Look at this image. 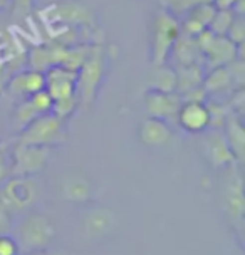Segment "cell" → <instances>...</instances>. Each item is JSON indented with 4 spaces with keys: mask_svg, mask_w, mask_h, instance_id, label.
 I'll return each mask as SVG.
<instances>
[{
    "mask_svg": "<svg viewBox=\"0 0 245 255\" xmlns=\"http://www.w3.org/2000/svg\"><path fill=\"white\" fill-rule=\"evenodd\" d=\"M56 225L52 218L45 213L32 212L22 218L19 230H17V245L20 255L47 250L52 240L56 239Z\"/></svg>",
    "mask_w": 245,
    "mask_h": 255,
    "instance_id": "6da1fadb",
    "label": "cell"
},
{
    "mask_svg": "<svg viewBox=\"0 0 245 255\" xmlns=\"http://www.w3.org/2000/svg\"><path fill=\"white\" fill-rule=\"evenodd\" d=\"M106 71V54L101 44H91L88 56L78 71V101L83 106H89L98 94Z\"/></svg>",
    "mask_w": 245,
    "mask_h": 255,
    "instance_id": "7a4b0ae2",
    "label": "cell"
},
{
    "mask_svg": "<svg viewBox=\"0 0 245 255\" xmlns=\"http://www.w3.org/2000/svg\"><path fill=\"white\" fill-rule=\"evenodd\" d=\"M180 35V20L166 8L156 12L151 25V62L153 66L166 64L175 40Z\"/></svg>",
    "mask_w": 245,
    "mask_h": 255,
    "instance_id": "3957f363",
    "label": "cell"
},
{
    "mask_svg": "<svg viewBox=\"0 0 245 255\" xmlns=\"http://www.w3.org/2000/svg\"><path fill=\"white\" fill-rule=\"evenodd\" d=\"M64 121L59 120L52 113H45V115H39L25 128H22L17 143L51 146L64 141Z\"/></svg>",
    "mask_w": 245,
    "mask_h": 255,
    "instance_id": "277c9868",
    "label": "cell"
},
{
    "mask_svg": "<svg viewBox=\"0 0 245 255\" xmlns=\"http://www.w3.org/2000/svg\"><path fill=\"white\" fill-rule=\"evenodd\" d=\"M37 198V186L30 176H8L0 190V202L10 213H22Z\"/></svg>",
    "mask_w": 245,
    "mask_h": 255,
    "instance_id": "5b68a950",
    "label": "cell"
},
{
    "mask_svg": "<svg viewBox=\"0 0 245 255\" xmlns=\"http://www.w3.org/2000/svg\"><path fill=\"white\" fill-rule=\"evenodd\" d=\"M51 146L39 144H22L17 143L13 149V158L10 165V176H34L40 173L47 165Z\"/></svg>",
    "mask_w": 245,
    "mask_h": 255,
    "instance_id": "8992f818",
    "label": "cell"
},
{
    "mask_svg": "<svg viewBox=\"0 0 245 255\" xmlns=\"http://www.w3.org/2000/svg\"><path fill=\"white\" fill-rule=\"evenodd\" d=\"M202 59L205 61L208 69L227 66V64H230L235 59H244V44L237 45L234 40L227 37V35L215 34L212 42L202 52Z\"/></svg>",
    "mask_w": 245,
    "mask_h": 255,
    "instance_id": "52a82bcc",
    "label": "cell"
},
{
    "mask_svg": "<svg viewBox=\"0 0 245 255\" xmlns=\"http://www.w3.org/2000/svg\"><path fill=\"white\" fill-rule=\"evenodd\" d=\"M45 76V91L51 94L54 101L66 99L71 96H78V71H71L62 66H54L44 72Z\"/></svg>",
    "mask_w": 245,
    "mask_h": 255,
    "instance_id": "ba28073f",
    "label": "cell"
},
{
    "mask_svg": "<svg viewBox=\"0 0 245 255\" xmlns=\"http://www.w3.org/2000/svg\"><path fill=\"white\" fill-rule=\"evenodd\" d=\"M227 170H229V178H227L225 191H224L225 212L229 215L230 222L235 223V225H240L244 220V212H245L242 176L235 170V166H230Z\"/></svg>",
    "mask_w": 245,
    "mask_h": 255,
    "instance_id": "9c48e42d",
    "label": "cell"
},
{
    "mask_svg": "<svg viewBox=\"0 0 245 255\" xmlns=\"http://www.w3.org/2000/svg\"><path fill=\"white\" fill-rule=\"evenodd\" d=\"M49 22L64 27H94V15L88 7L79 3H56L47 10Z\"/></svg>",
    "mask_w": 245,
    "mask_h": 255,
    "instance_id": "30bf717a",
    "label": "cell"
},
{
    "mask_svg": "<svg viewBox=\"0 0 245 255\" xmlns=\"http://www.w3.org/2000/svg\"><path fill=\"white\" fill-rule=\"evenodd\" d=\"M176 121L181 129L188 133H203L210 129V115L205 103L183 101L176 113Z\"/></svg>",
    "mask_w": 245,
    "mask_h": 255,
    "instance_id": "8fae6325",
    "label": "cell"
},
{
    "mask_svg": "<svg viewBox=\"0 0 245 255\" xmlns=\"http://www.w3.org/2000/svg\"><path fill=\"white\" fill-rule=\"evenodd\" d=\"M181 106V99L176 93H161V91L148 89L144 93V108L148 115L160 120L176 118V113Z\"/></svg>",
    "mask_w": 245,
    "mask_h": 255,
    "instance_id": "7c38bea8",
    "label": "cell"
},
{
    "mask_svg": "<svg viewBox=\"0 0 245 255\" xmlns=\"http://www.w3.org/2000/svg\"><path fill=\"white\" fill-rule=\"evenodd\" d=\"M215 12H217V7L213 2L197 3V5L190 7L188 10L185 12L183 20L180 22V34L195 37V35L200 34L202 30L208 29Z\"/></svg>",
    "mask_w": 245,
    "mask_h": 255,
    "instance_id": "4fadbf2b",
    "label": "cell"
},
{
    "mask_svg": "<svg viewBox=\"0 0 245 255\" xmlns=\"http://www.w3.org/2000/svg\"><path fill=\"white\" fill-rule=\"evenodd\" d=\"M5 88L12 96H17V98L25 96V98H29L30 94L37 93L40 89H45V76L44 72L35 69L17 71L15 74L8 77Z\"/></svg>",
    "mask_w": 245,
    "mask_h": 255,
    "instance_id": "5bb4252c",
    "label": "cell"
},
{
    "mask_svg": "<svg viewBox=\"0 0 245 255\" xmlns=\"http://www.w3.org/2000/svg\"><path fill=\"white\" fill-rule=\"evenodd\" d=\"M205 149L213 168H230L235 166V163H237L232 148L229 146V143H227L225 136L220 129H212L207 134Z\"/></svg>",
    "mask_w": 245,
    "mask_h": 255,
    "instance_id": "9a60e30c",
    "label": "cell"
},
{
    "mask_svg": "<svg viewBox=\"0 0 245 255\" xmlns=\"http://www.w3.org/2000/svg\"><path fill=\"white\" fill-rule=\"evenodd\" d=\"M173 138V129L168 125V121L160 118L149 116L141 123L139 128V139L148 148H161L166 146Z\"/></svg>",
    "mask_w": 245,
    "mask_h": 255,
    "instance_id": "2e32d148",
    "label": "cell"
},
{
    "mask_svg": "<svg viewBox=\"0 0 245 255\" xmlns=\"http://www.w3.org/2000/svg\"><path fill=\"white\" fill-rule=\"evenodd\" d=\"M91 193H93L91 180L81 171L67 173L61 181V197L67 202L84 203L91 198Z\"/></svg>",
    "mask_w": 245,
    "mask_h": 255,
    "instance_id": "e0dca14e",
    "label": "cell"
},
{
    "mask_svg": "<svg viewBox=\"0 0 245 255\" xmlns=\"http://www.w3.org/2000/svg\"><path fill=\"white\" fill-rule=\"evenodd\" d=\"M222 133H224L229 146L232 148L237 163H242L245 154V129H244L242 116L230 111L224 123V131Z\"/></svg>",
    "mask_w": 245,
    "mask_h": 255,
    "instance_id": "ac0fdd59",
    "label": "cell"
},
{
    "mask_svg": "<svg viewBox=\"0 0 245 255\" xmlns=\"http://www.w3.org/2000/svg\"><path fill=\"white\" fill-rule=\"evenodd\" d=\"M115 213L110 208H94L84 217V234L89 239H101L115 227Z\"/></svg>",
    "mask_w": 245,
    "mask_h": 255,
    "instance_id": "d6986e66",
    "label": "cell"
},
{
    "mask_svg": "<svg viewBox=\"0 0 245 255\" xmlns=\"http://www.w3.org/2000/svg\"><path fill=\"white\" fill-rule=\"evenodd\" d=\"M176 89L175 93L181 96L195 88H200L203 84L205 69L203 64H190V66H176Z\"/></svg>",
    "mask_w": 245,
    "mask_h": 255,
    "instance_id": "ffe728a7",
    "label": "cell"
},
{
    "mask_svg": "<svg viewBox=\"0 0 245 255\" xmlns=\"http://www.w3.org/2000/svg\"><path fill=\"white\" fill-rule=\"evenodd\" d=\"M170 56L175 57L176 66H190V64H202V52L198 51L195 37L180 34L175 40Z\"/></svg>",
    "mask_w": 245,
    "mask_h": 255,
    "instance_id": "44dd1931",
    "label": "cell"
},
{
    "mask_svg": "<svg viewBox=\"0 0 245 255\" xmlns=\"http://www.w3.org/2000/svg\"><path fill=\"white\" fill-rule=\"evenodd\" d=\"M202 86L208 96V94H219V93H225V91H230L234 88V83L227 66H220V67H212L203 76Z\"/></svg>",
    "mask_w": 245,
    "mask_h": 255,
    "instance_id": "7402d4cb",
    "label": "cell"
},
{
    "mask_svg": "<svg viewBox=\"0 0 245 255\" xmlns=\"http://www.w3.org/2000/svg\"><path fill=\"white\" fill-rule=\"evenodd\" d=\"M149 89L161 91V93H175L176 89V72L175 67L161 64L155 66V72L149 81Z\"/></svg>",
    "mask_w": 245,
    "mask_h": 255,
    "instance_id": "603a6c76",
    "label": "cell"
},
{
    "mask_svg": "<svg viewBox=\"0 0 245 255\" xmlns=\"http://www.w3.org/2000/svg\"><path fill=\"white\" fill-rule=\"evenodd\" d=\"M234 19H235V13L232 8H217V12H215V15H213L210 25H208V29L217 35H227V32H229Z\"/></svg>",
    "mask_w": 245,
    "mask_h": 255,
    "instance_id": "cb8c5ba5",
    "label": "cell"
},
{
    "mask_svg": "<svg viewBox=\"0 0 245 255\" xmlns=\"http://www.w3.org/2000/svg\"><path fill=\"white\" fill-rule=\"evenodd\" d=\"M205 104L208 109V115H210V128L212 129H222L227 116H229V113H230V108L224 103H215V101H210Z\"/></svg>",
    "mask_w": 245,
    "mask_h": 255,
    "instance_id": "d4e9b609",
    "label": "cell"
},
{
    "mask_svg": "<svg viewBox=\"0 0 245 255\" xmlns=\"http://www.w3.org/2000/svg\"><path fill=\"white\" fill-rule=\"evenodd\" d=\"M78 96H71V98H66V99H57L54 101L52 104V115H56L59 120L66 121L67 118H71L74 115L76 108H78Z\"/></svg>",
    "mask_w": 245,
    "mask_h": 255,
    "instance_id": "484cf974",
    "label": "cell"
},
{
    "mask_svg": "<svg viewBox=\"0 0 245 255\" xmlns=\"http://www.w3.org/2000/svg\"><path fill=\"white\" fill-rule=\"evenodd\" d=\"M37 116H39V113L32 108L29 99H25V101H22L19 106H17L15 113H13V121H15V126H19V131H20L22 128H25Z\"/></svg>",
    "mask_w": 245,
    "mask_h": 255,
    "instance_id": "4316f807",
    "label": "cell"
},
{
    "mask_svg": "<svg viewBox=\"0 0 245 255\" xmlns=\"http://www.w3.org/2000/svg\"><path fill=\"white\" fill-rule=\"evenodd\" d=\"M27 99H29V103L32 104V108L39 113V115H45V113L52 111L54 99L51 98V94H49L45 89H40L37 93L30 94Z\"/></svg>",
    "mask_w": 245,
    "mask_h": 255,
    "instance_id": "83f0119b",
    "label": "cell"
},
{
    "mask_svg": "<svg viewBox=\"0 0 245 255\" xmlns=\"http://www.w3.org/2000/svg\"><path fill=\"white\" fill-rule=\"evenodd\" d=\"M227 37L230 40H234L235 44L240 45L244 44V39H245V20H244V15H235V19L230 25L229 32H227Z\"/></svg>",
    "mask_w": 245,
    "mask_h": 255,
    "instance_id": "f1b7e54d",
    "label": "cell"
},
{
    "mask_svg": "<svg viewBox=\"0 0 245 255\" xmlns=\"http://www.w3.org/2000/svg\"><path fill=\"white\" fill-rule=\"evenodd\" d=\"M0 255H20L17 240L8 234L0 235Z\"/></svg>",
    "mask_w": 245,
    "mask_h": 255,
    "instance_id": "f546056e",
    "label": "cell"
},
{
    "mask_svg": "<svg viewBox=\"0 0 245 255\" xmlns=\"http://www.w3.org/2000/svg\"><path fill=\"white\" fill-rule=\"evenodd\" d=\"M12 230V213L8 208L0 202V235L10 234Z\"/></svg>",
    "mask_w": 245,
    "mask_h": 255,
    "instance_id": "4dcf8cb0",
    "label": "cell"
},
{
    "mask_svg": "<svg viewBox=\"0 0 245 255\" xmlns=\"http://www.w3.org/2000/svg\"><path fill=\"white\" fill-rule=\"evenodd\" d=\"M10 176V165L7 163L5 154L0 151V183H3Z\"/></svg>",
    "mask_w": 245,
    "mask_h": 255,
    "instance_id": "1f68e13d",
    "label": "cell"
},
{
    "mask_svg": "<svg viewBox=\"0 0 245 255\" xmlns=\"http://www.w3.org/2000/svg\"><path fill=\"white\" fill-rule=\"evenodd\" d=\"M10 2H12L13 8H15V12H19V13H29L34 0H10Z\"/></svg>",
    "mask_w": 245,
    "mask_h": 255,
    "instance_id": "d6a6232c",
    "label": "cell"
},
{
    "mask_svg": "<svg viewBox=\"0 0 245 255\" xmlns=\"http://www.w3.org/2000/svg\"><path fill=\"white\" fill-rule=\"evenodd\" d=\"M205 2H213V0H180L178 7H176V12L185 13L190 7L197 5V3H205ZM176 12H175V15H176Z\"/></svg>",
    "mask_w": 245,
    "mask_h": 255,
    "instance_id": "836d02e7",
    "label": "cell"
},
{
    "mask_svg": "<svg viewBox=\"0 0 245 255\" xmlns=\"http://www.w3.org/2000/svg\"><path fill=\"white\" fill-rule=\"evenodd\" d=\"M160 3L163 5V8H166V10H170L171 13L176 12V7H178L180 0H160Z\"/></svg>",
    "mask_w": 245,
    "mask_h": 255,
    "instance_id": "e575fe53",
    "label": "cell"
},
{
    "mask_svg": "<svg viewBox=\"0 0 245 255\" xmlns=\"http://www.w3.org/2000/svg\"><path fill=\"white\" fill-rule=\"evenodd\" d=\"M235 2H237V0H213L217 8H232Z\"/></svg>",
    "mask_w": 245,
    "mask_h": 255,
    "instance_id": "d590c367",
    "label": "cell"
},
{
    "mask_svg": "<svg viewBox=\"0 0 245 255\" xmlns=\"http://www.w3.org/2000/svg\"><path fill=\"white\" fill-rule=\"evenodd\" d=\"M24 255H52V254H49L47 250H39V252H30V254H24Z\"/></svg>",
    "mask_w": 245,
    "mask_h": 255,
    "instance_id": "8d00e7d4",
    "label": "cell"
},
{
    "mask_svg": "<svg viewBox=\"0 0 245 255\" xmlns=\"http://www.w3.org/2000/svg\"><path fill=\"white\" fill-rule=\"evenodd\" d=\"M8 3H10V0H0V10H2V8H5Z\"/></svg>",
    "mask_w": 245,
    "mask_h": 255,
    "instance_id": "74e56055",
    "label": "cell"
},
{
    "mask_svg": "<svg viewBox=\"0 0 245 255\" xmlns=\"http://www.w3.org/2000/svg\"><path fill=\"white\" fill-rule=\"evenodd\" d=\"M3 45H5V49H8V45H12V42H10V40H8V42H5ZM0 47H2V45H0Z\"/></svg>",
    "mask_w": 245,
    "mask_h": 255,
    "instance_id": "f35d334b",
    "label": "cell"
},
{
    "mask_svg": "<svg viewBox=\"0 0 245 255\" xmlns=\"http://www.w3.org/2000/svg\"><path fill=\"white\" fill-rule=\"evenodd\" d=\"M0 131H2V121H0Z\"/></svg>",
    "mask_w": 245,
    "mask_h": 255,
    "instance_id": "ab89813d",
    "label": "cell"
}]
</instances>
